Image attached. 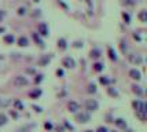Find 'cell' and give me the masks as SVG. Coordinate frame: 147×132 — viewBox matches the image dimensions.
<instances>
[{
	"label": "cell",
	"instance_id": "1",
	"mask_svg": "<svg viewBox=\"0 0 147 132\" xmlns=\"http://www.w3.org/2000/svg\"><path fill=\"white\" fill-rule=\"evenodd\" d=\"M132 106H133V109H135V113H136V117H139L142 121H146V113H147V110H146V103L143 101H133L132 102Z\"/></svg>",
	"mask_w": 147,
	"mask_h": 132
},
{
	"label": "cell",
	"instance_id": "2",
	"mask_svg": "<svg viewBox=\"0 0 147 132\" xmlns=\"http://www.w3.org/2000/svg\"><path fill=\"white\" fill-rule=\"evenodd\" d=\"M76 120H77L80 124H87V122L91 121V116H89V111L88 113H84V111H81V113H76Z\"/></svg>",
	"mask_w": 147,
	"mask_h": 132
},
{
	"label": "cell",
	"instance_id": "3",
	"mask_svg": "<svg viewBox=\"0 0 147 132\" xmlns=\"http://www.w3.org/2000/svg\"><path fill=\"white\" fill-rule=\"evenodd\" d=\"M99 107V103L98 101H95V99H88L87 102H85V109L88 111H96Z\"/></svg>",
	"mask_w": 147,
	"mask_h": 132
},
{
	"label": "cell",
	"instance_id": "4",
	"mask_svg": "<svg viewBox=\"0 0 147 132\" xmlns=\"http://www.w3.org/2000/svg\"><path fill=\"white\" fill-rule=\"evenodd\" d=\"M37 30H39V34H41V36H48L50 34V29H48V25H47L45 22H40L39 26H37Z\"/></svg>",
	"mask_w": 147,
	"mask_h": 132
},
{
	"label": "cell",
	"instance_id": "5",
	"mask_svg": "<svg viewBox=\"0 0 147 132\" xmlns=\"http://www.w3.org/2000/svg\"><path fill=\"white\" fill-rule=\"evenodd\" d=\"M14 84H15L17 87H26L29 84L28 78L23 77V76H17L15 78H14Z\"/></svg>",
	"mask_w": 147,
	"mask_h": 132
},
{
	"label": "cell",
	"instance_id": "6",
	"mask_svg": "<svg viewBox=\"0 0 147 132\" xmlns=\"http://www.w3.org/2000/svg\"><path fill=\"white\" fill-rule=\"evenodd\" d=\"M62 65L67 69H73V67H76V61L70 57H65L62 59Z\"/></svg>",
	"mask_w": 147,
	"mask_h": 132
},
{
	"label": "cell",
	"instance_id": "7",
	"mask_svg": "<svg viewBox=\"0 0 147 132\" xmlns=\"http://www.w3.org/2000/svg\"><path fill=\"white\" fill-rule=\"evenodd\" d=\"M67 109H69L70 113H77L78 110H80V105L77 103V102H74V101H70L69 103H67Z\"/></svg>",
	"mask_w": 147,
	"mask_h": 132
},
{
	"label": "cell",
	"instance_id": "8",
	"mask_svg": "<svg viewBox=\"0 0 147 132\" xmlns=\"http://www.w3.org/2000/svg\"><path fill=\"white\" fill-rule=\"evenodd\" d=\"M113 122L117 125L118 128H121V129H126L128 128V124H126V121L124 118H121V117H118V118H116V120H113Z\"/></svg>",
	"mask_w": 147,
	"mask_h": 132
},
{
	"label": "cell",
	"instance_id": "9",
	"mask_svg": "<svg viewBox=\"0 0 147 132\" xmlns=\"http://www.w3.org/2000/svg\"><path fill=\"white\" fill-rule=\"evenodd\" d=\"M129 76H131V78H133V80H136V81H139L140 78H142V73L137 69H131L129 70Z\"/></svg>",
	"mask_w": 147,
	"mask_h": 132
},
{
	"label": "cell",
	"instance_id": "10",
	"mask_svg": "<svg viewBox=\"0 0 147 132\" xmlns=\"http://www.w3.org/2000/svg\"><path fill=\"white\" fill-rule=\"evenodd\" d=\"M132 91H133V92L136 94L137 96H143V95H144V91H143V88L139 87V85H136V84H133V85H132Z\"/></svg>",
	"mask_w": 147,
	"mask_h": 132
},
{
	"label": "cell",
	"instance_id": "11",
	"mask_svg": "<svg viewBox=\"0 0 147 132\" xmlns=\"http://www.w3.org/2000/svg\"><path fill=\"white\" fill-rule=\"evenodd\" d=\"M32 37H33L34 43H36L37 46H40V47H41V48H44V41H43L41 39H40L39 33H32Z\"/></svg>",
	"mask_w": 147,
	"mask_h": 132
},
{
	"label": "cell",
	"instance_id": "12",
	"mask_svg": "<svg viewBox=\"0 0 147 132\" xmlns=\"http://www.w3.org/2000/svg\"><path fill=\"white\" fill-rule=\"evenodd\" d=\"M58 48L61 50V51H65V50L67 48V41H66V39H59L58 40Z\"/></svg>",
	"mask_w": 147,
	"mask_h": 132
},
{
	"label": "cell",
	"instance_id": "13",
	"mask_svg": "<svg viewBox=\"0 0 147 132\" xmlns=\"http://www.w3.org/2000/svg\"><path fill=\"white\" fill-rule=\"evenodd\" d=\"M41 90H33V91H30V92H29V96H30V98H33V99H37V98H40V96H41Z\"/></svg>",
	"mask_w": 147,
	"mask_h": 132
},
{
	"label": "cell",
	"instance_id": "14",
	"mask_svg": "<svg viewBox=\"0 0 147 132\" xmlns=\"http://www.w3.org/2000/svg\"><path fill=\"white\" fill-rule=\"evenodd\" d=\"M107 94L111 96V98H118V96H120L118 91H117L116 88H113V87H109L107 88Z\"/></svg>",
	"mask_w": 147,
	"mask_h": 132
},
{
	"label": "cell",
	"instance_id": "15",
	"mask_svg": "<svg viewBox=\"0 0 147 132\" xmlns=\"http://www.w3.org/2000/svg\"><path fill=\"white\" fill-rule=\"evenodd\" d=\"M129 59H131L132 63H136V65H140V63L143 62V58L139 57V55H136V57H135V55H131V57H129Z\"/></svg>",
	"mask_w": 147,
	"mask_h": 132
},
{
	"label": "cell",
	"instance_id": "16",
	"mask_svg": "<svg viewBox=\"0 0 147 132\" xmlns=\"http://www.w3.org/2000/svg\"><path fill=\"white\" fill-rule=\"evenodd\" d=\"M50 61H51V57H48V55H44L43 58H40V59H39V65H40V66H45L47 63H50Z\"/></svg>",
	"mask_w": 147,
	"mask_h": 132
},
{
	"label": "cell",
	"instance_id": "17",
	"mask_svg": "<svg viewBox=\"0 0 147 132\" xmlns=\"http://www.w3.org/2000/svg\"><path fill=\"white\" fill-rule=\"evenodd\" d=\"M89 55H91V58H93V59H98V58L101 57V50L99 48H92L91 52H89Z\"/></svg>",
	"mask_w": 147,
	"mask_h": 132
},
{
	"label": "cell",
	"instance_id": "18",
	"mask_svg": "<svg viewBox=\"0 0 147 132\" xmlns=\"http://www.w3.org/2000/svg\"><path fill=\"white\" fill-rule=\"evenodd\" d=\"M17 43H18V46H19V47H26V46L29 44V40L26 39L25 36H21V37L18 39V41H17Z\"/></svg>",
	"mask_w": 147,
	"mask_h": 132
},
{
	"label": "cell",
	"instance_id": "19",
	"mask_svg": "<svg viewBox=\"0 0 147 132\" xmlns=\"http://www.w3.org/2000/svg\"><path fill=\"white\" fill-rule=\"evenodd\" d=\"M107 52H109V58H110L111 61H114V62H116V61H117V54H116V51H114L111 47H109Z\"/></svg>",
	"mask_w": 147,
	"mask_h": 132
},
{
	"label": "cell",
	"instance_id": "20",
	"mask_svg": "<svg viewBox=\"0 0 147 132\" xmlns=\"http://www.w3.org/2000/svg\"><path fill=\"white\" fill-rule=\"evenodd\" d=\"M8 122V117L6 116L4 113H0V127H3V125H6Z\"/></svg>",
	"mask_w": 147,
	"mask_h": 132
},
{
	"label": "cell",
	"instance_id": "21",
	"mask_svg": "<svg viewBox=\"0 0 147 132\" xmlns=\"http://www.w3.org/2000/svg\"><path fill=\"white\" fill-rule=\"evenodd\" d=\"M3 40H4V43H7V44H13L14 41H15V39H14L13 34H6Z\"/></svg>",
	"mask_w": 147,
	"mask_h": 132
},
{
	"label": "cell",
	"instance_id": "22",
	"mask_svg": "<svg viewBox=\"0 0 147 132\" xmlns=\"http://www.w3.org/2000/svg\"><path fill=\"white\" fill-rule=\"evenodd\" d=\"M103 67H105V65L102 62L93 63V70H95V72H102V70H103Z\"/></svg>",
	"mask_w": 147,
	"mask_h": 132
},
{
	"label": "cell",
	"instance_id": "23",
	"mask_svg": "<svg viewBox=\"0 0 147 132\" xmlns=\"http://www.w3.org/2000/svg\"><path fill=\"white\" fill-rule=\"evenodd\" d=\"M99 83H101L102 85H109V84H110V80H109L106 76H102V77H99Z\"/></svg>",
	"mask_w": 147,
	"mask_h": 132
},
{
	"label": "cell",
	"instance_id": "24",
	"mask_svg": "<svg viewBox=\"0 0 147 132\" xmlns=\"http://www.w3.org/2000/svg\"><path fill=\"white\" fill-rule=\"evenodd\" d=\"M139 19H140L142 22H147V11H146V10L140 11V14H139Z\"/></svg>",
	"mask_w": 147,
	"mask_h": 132
},
{
	"label": "cell",
	"instance_id": "25",
	"mask_svg": "<svg viewBox=\"0 0 147 132\" xmlns=\"http://www.w3.org/2000/svg\"><path fill=\"white\" fill-rule=\"evenodd\" d=\"M14 106H15L18 110H23V105H22V102L19 101V99H15V101H14Z\"/></svg>",
	"mask_w": 147,
	"mask_h": 132
},
{
	"label": "cell",
	"instance_id": "26",
	"mask_svg": "<svg viewBox=\"0 0 147 132\" xmlns=\"http://www.w3.org/2000/svg\"><path fill=\"white\" fill-rule=\"evenodd\" d=\"M122 18H124L125 23H129V22H131V15H129L128 13H125V11L122 13Z\"/></svg>",
	"mask_w": 147,
	"mask_h": 132
},
{
	"label": "cell",
	"instance_id": "27",
	"mask_svg": "<svg viewBox=\"0 0 147 132\" xmlns=\"http://www.w3.org/2000/svg\"><path fill=\"white\" fill-rule=\"evenodd\" d=\"M88 92L89 94H95L96 92V85L95 84H89V85H88Z\"/></svg>",
	"mask_w": 147,
	"mask_h": 132
},
{
	"label": "cell",
	"instance_id": "28",
	"mask_svg": "<svg viewBox=\"0 0 147 132\" xmlns=\"http://www.w3.org/2000/svg\"><path fill=\"white\" fill-rule=\"evenodd\" d=\"M41 81H43V74H37L36 78H34V83H36V84H40Z\"/></svg>",
	"mask_w": 147,
	"mask_h": 132
},
{
	"label": "cell",
	"instance_id": "29",
	"mask_svg": "<svg viewBox=\"0 0 147 132\" xmlns=\"http://www.w3.org/2000/svg\"><path fill=\"white\" fill-rule=\"evenodd\" d=\"M44 128H45V129H47V131H51V129H52V128H54V125H52V124H51V122H50V121H48V122H45V124H44Z\"/></svg>",
	"mask_w": 147,
	"mask_h": 132
},
{
	"label": "cell",
	"instance_id": "30",
	"mask_svg": "<svg viewBox=\"0 0 147 132\" xmlns=\"http://www.w3.org/2000/svg\"><path fill=\"white\" fill-rule=\"evenodd\" d=\"M26 14V8L25 7H19L18 8V15H25Z\"/></svg>",
	"mask_w": 147,
	"mask_h": 132
},
{
	"label": "cell",
	"instance_id": "31",
	"mask_svg": "<svg viewBox=\"0 0 147 132\" xmlns=\"http://www.w3.org/2000/svg\"><path fill=\"white\" fill-rule=\"evenodd\" d=\"M121 51L122 52L126 51V41H124V40H121Z\"/></svg>",
	"mask_w": 147,
	"mask_h": 132
},
{
	"label": "cell",
	"instance_id": "32",
	"mask_svg": "<svg viewBox=\"0 0 147 132\" xmlns=\"http://www.w3.org/2000/svg\"><path fill=\"white\" fill-rule=\"evenodd\" d=\"M32 107H33L34 111H37V113H41V111H43L41 107H40V106H36V105H32Z\"/></svg>",
	"mask_w": 147,
	"mask_h": 132
},
{
	"label": "cell",
	"instance_id": "33",
	"mask_svg": "<svg viewBox=\"0 0 147 132\" xmlns=\"http://www.w3.org/2000/svg\"><path fill=\"white\" fill-rule=\"evenodd\" d=\"M10 116L13 117V118H18V113L14 111V110H10Z\"/></svg>",
	"mask_w": 147,
	"mask_h": 132
},
{
	"label": "cell",
	"instance_id": "34",
	"mask_svg": "<svg viewBox=\"0 0 147 132\" xmlns=\"http://www.w3.org/2000/svg\"><path fill=\"white\" fill-rule=\"evenodd\" d=\"M124 4L125 6H133L135 2H133V0H124Z\"/></svg>",
	"mask_w": 147,
	"mask_h": 132
},
{
	"label": "cell",
	"instance_id": "35",
	"mask_svg": "<svg viewBox=\"0 0 147 132\" xmlns=\"http://www.w3.org/2000/svg\"><path fill=\"white\" fill-rule=\"evenodd\" d=\"M96 132H109V129L106 127H99L98 129H96Z\"/></svg>",
	"mask_w": 147,
	"mask_h": 132
},
{
	"label": "cell",
	"instance_id": "36",
	"mask_svg": "<svg viewBox=\"0 0 147 132\" xmlns=\"http://www.w3.org/2000/svg\"><path fill=\"white\" fill-rule=\"evenodd\" d=\"M4 17H6V11H3V10H0V22L4 19Z\"/></svg>",
	"mask_w": 147,
	"mask_h": 132
},
{
	"label": "cell",
	"instance_id": "37",
	"mask_svg": "<svg viewBox=\"0 0 147 132\" xmlns=\"http://www.w3.org/2000/svg\"><path fill=\"white\" fill-rule=\"evenodd\" d=\"M55 131H57V132H63L65 129H63L62 125H57V127H55Z\"/></svg>",
	"mask_w": 147,
	"mask_h": 132
},
{
	"label": "cell",
	"instance_id": "38",
	"mask_svg": "<svg viewBox=\"0 0 147 132\" xmlns=\"http://www.w3.org/2000/svg\"><path fill=\"white\" fill-rule=\"evenodd\" d=\"M63 124H65V128H67V129L73 131V127H72V125H70V124H69V122H67V121H65Z\"/></svg>",
	"mask_w": 147,
	"mask_h": 132
},
{
	"label": "cell",
	"instance_id": "39",
	"mask_svg": "<svg viewBox=\"0 0 147 132\" xmlns=\"http://www.w3.org/2000/svg\"><path fill=\"white\" fill-rule=\"evenodd\" d=\"M57 76L58 77H62L63 76V70L62 69H57Z\"/></svg>",
	"mask_w": 147,
	"mask_h": 132
},
{
	"label": "cell",
	"instance_id": "40",
	"mask_svg": "<svg viewBox=\"0 0 147 132\" xmlns=\"http://www.w3.org/2000/svg\"><path fill=\"white\" fill-rule=\"evenodd\" d=\"M133 39H135V40H137V41H140V40H142V37H140L139 34L135 33V34H133Z\"/></svg>",
	"mask_w": 147,
	"mask_h": 132
},
{
	"label": "cell",
	"instance_id": "41",
	"mask_svg": "<svg viewBox=\"0 0 147 132\" xmlns=\"http://www.w3.org/2000/svg\"><path fill=\"white\" fill-rule=\"evenodd\" d=\"M26 72H28L29 74H34V69H28Z\"/></svg>",
	"mask_w": 147,
	"mask_h": 132
},
{
	"label": "cell",
	"instance_id": "42",
	"mask_svg": "<svg viewBox=\"0 0 147 132\" xmlns=\"http://www.w3.org/2000/svg\"><path fill=\"white\" fill-rule=\"evenodd\" d=\"M74 47H83V43H76Z\"/></svg>",
	"mask_w": 147,
	"mask_h": 132
},
{
	"label": "cell",
	"instance_id": "43",
	"mask_svg": "<svg viewBox=\"0 0 147 132\" xmlns=\"http://www.w3.org/2000/svg\"><path fill=\"white\" fill-rule=\"evenodd\" d=\"M4 32H6L4 28H0V33H4Z\"/></svg>",
	"mask_w": 147,
	"mask_h": 132
},
{
	"label": "cell",
	"instance_id": "44",
	"mask_svg": "<svg viewBox=\"0 0 147 132\" xmlns=\"http://www.w3.org/2000/svg\"><path fill=\"white\" fill-rule=\"evenodd\" d=\"M85 132H95V131H92V129H88V131H85Z\"/></svg>",
	"mask_w": 147,
	"mask_h": 132
},
{
	"label": "cell",
	"instance_id": "45",
	"mask_svg": "<svg viewBox=\"0 0 147 132\" xmlns=\"http://www.w3.org/2000/svg\"><path fill=\"white\" fill-rule=\"evenodd\" d=\"M109 132H117V131H109Z\"/></svg>",
	"mask_w": 147,
	"mask_h": 132
},
{
	"label": "cell",
	"instance_id": "46",
	"mask_svg": "<svg viewBox=\"0 0 147 132\" xmlns=\"http://www.w3.org/2000/svg\"><path fill=\"white\" fill-rule=\"evenodd\" d=\"M34 2H40V0H34Z\"/></svg>",
	"mask_w": 147,
	"mask_h": 132
}]
</instances>
